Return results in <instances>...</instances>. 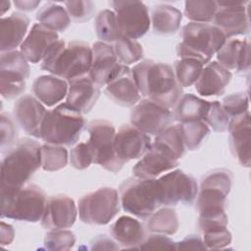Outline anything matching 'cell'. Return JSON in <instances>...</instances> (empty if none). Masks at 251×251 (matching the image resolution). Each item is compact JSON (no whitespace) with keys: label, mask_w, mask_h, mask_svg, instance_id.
Here are the masks:
<instances>
[{"label":"cell","mask_w":251,"mask_h":251,"mask_svg":"<svg viewBox=\"0 0 251 251\" xmlns=\"http://www.w3.org/2000/svg\"><path fill=\"white\" fill-rule=\"evenodd\" d=\"M156 188L160 206L191 205L198 193L195 178L181 170H172L156 178Z\"/></svg>","instance_id":"8fae6325"},{"label":"cell","mask_w":251,"mask_h":251,"mask_svg":"<svg viewBox=\"0 0 251 251\" xmlns=\"http://www.w3.org/2000/svg\"><path fill=\"white\" fill-rule=\"evenodd\" d=\"M13 113L15 120L26 134L40 138V129L47 110L34 95L21 96L14 105Z\"/></svg>","instance_id":"d6986e66"},{"label":"cell","mask_w":251,"mask_h":251,"mask_svg":"<svg viewBox=\"0 0 251 251\" xmlns=\"http://www.w3.org/2000/svg\"><path fill=\"white\" fill-rule=\"evenodd\" d=\"M178 161L167 153L164 149L151 144L147 152L133 166V176L140 178H156L163 173L176 168Z\"/></svg>","instance_id":"603a6c76"},{"label":"cell","mask_w":251,"mask_h":251,"mask_svg":"<svg viewBox=\"0 0 251 251\" xmlns=\"http://www.w3.org/2000/svg\"><path fill=\"white\" fill-rule=\"evenodd\" d=\"M150 136L133 126L124 125L116 131L114 150L125 164L129 160L140 159L151 146Z\"/></svg>","instance_id":"e0dca14e"},{"label":"cell","mask_w":251,"mask_h":251,"mask_svg":"<svg viewBox=\"0 0 251 251\" xmlns=\"http://www.w3.org/2000/svg\"><path fill=\"white\" fill-rule=\"evenodd\" d=\"M203 242L206 246V249H224L231 243V233L226 228L213 230L203 233Z\"/></svg>","instance_id":"7dc6e473"},{"label":"cell","mask_w":251,"mask_h":251,"mask_svg":"<svg viewBox=\"0 0 251 251\" xmlns=\"http://www.w3.org/2000/svg\"><path fill=\"white\" fill-rule=\"evenodd\" d=\"M0 243L1 245H9L12 243L15 237V230L14 227L9 225L1 222V234H0Z\"/></svg>","instance_id":"f5cc1de1"},{"label":"cell","mask_w":251,"mask_h":251,"mask_svg":"<svg viewBox=\"0 0 251 251\" xmlns=\"http://www.w3.org/2000/svg\"><path fill=\"white\" fill-rule=\"evenodd\" d=\"M203 68L204 65L200 61L194 58L182 57L175 61L173 69L177 83L181 87H188L197 81Z\"/></svg>","instance_id":"836d02e7"},{"label":"cell","mask_w":251,"mask_h":251,"mask_svg":"<svg viewBox=\"0 0 251 251\" xmlns=\"http://www.w3.org/2000/svg\"><path fill=\"white\" fill-rule=\"evenodd\" d=\"M112 238L124 248H139L146 237L144 226L129 216L118 218L109 228Z\"/></svg>","instance_id":"4316f807"},{"label":"cell","mask_w":251,"mask_h":251,"mask_svg":"<svg viewBox=\"0 0 251 251\" xmlns=\"http://www.w3.org/2000/svg\"><path fill=\"white\" fill-rule=\"evenodd\" d=\"M229 120L230 118L224 110L221 102H210L208 112L204 119V122L209 126V127H212V129L217 132H225L228 128Z\"/></svg>","instance_id":"b9f144b4"},{"label":"cell","mask_w":251,"mask_h":251,"mask_svg":"<svg viewBox=\"0 0 251 251\" xmlns=\"http://www.w3.org/2000/svg\"><path fill=\"white\" fill-rule=\"evenodd\" d=\"M92 62V48L82 41L59 39L41 63V69L67 81L86 75Z\"/></svg>","instance_id":"3957f363"},{"label":"cell","mask_w":251,"mask_h":251,"mask_svg":"<svg viewBox=\"0 0 251 251\" xmlns=\"http://www.w3.org/2000/svg\"><path fill=\"white\" fill-rule=\"evenodd\" d=\"M105 86V94L120 106L133 107L141 99L131 69L126 65H122L119 72Z\"/></svg>","instance_id":"44dd1931"},{"label":"cell","mask_w":251,"mask_h":251,"mask_svg":"<svg viewBox=\"0 0 251 251\" xmlns=\"http://www.w3.org/2000/svg\"><path fill=\"white\" fill-rule=\"evenodd\" d=\"M181 39L176 45L178 58H194L205 66L211 62L226 38L223 31L212 24L190 22L182 27Z\"/></svg>","instance_id":"5b68a950"},{"label":"cell","mask_w":251,"mask_h":251,"mask_svg":"<svg viewBox=\"0 0 251 251\" xmlns=\"http://www.w3.org/2000/svg\"><path fill=\"white\" fill-rule=\"evenodd\" d=\"M39 143L31 138H21L10 147L1 162V190L18 189L25 185L41 167Z\"/></svg>","instance_id":"7a4b0ae2"},{"label":"cell","mask_w":251,"mask_h":251,"mask_svg":"<svg viewBox=\"0 0 251 251\" xmlns=\"http://www.w3.org/2000/svg\"><path fill=\"white\" fill-rule=\"evenodd\" d=\"M35 18L39 24L56 32L66 30L71 24V18L66 8L55 3H47L42 6Z\"/></svg>","instance_id":"1f68e13d"},{"label":"cell","mask_w":251,"mask_h":251,"mask_svg":"<svg viewBox=\"0 0 251 251\" xmlns=\"http://www.w3.org/2000/svg\"><path fill=\"white\" fill-rule=\"evenodd\" d=\"M66 10L74 22L84 23L89 21L95 13V4L90 0L66 1Z\"/></svg>","instance_id":"7bdbcfd3"},{"label":"cell","mask_w":251,"mask_h":251,"mask_svg":"<svg viewBox=\"0 0 251 251\" xmlns=\"http://www.w3.org/2000/svg\"><path fill=\"white\" fill-rule=\"evenodd\" d=\"M227 130L229 131V147L232 155L242 167L249 168L251 164L250 112L230 118Z\"/></svg>","instance_id":"ffe728a7"},{"label":"cell","mask_w":251,"mask_h":251,"mask_svg":"<svg viewBox=\"0 0 251 251\" xmlns=\"http://www.w3.org/2000/svg\"><path fill=\"white\" fill-rule=\"evenodd\" d=\"M232 74L217 61L209 62L203 68L197 81L194 83L196 91L205 97L222 95L230 82Z\"/></svg>","instance_id":"d4e9b609"},{"label":"cell","mask_w":251,"mask_h":251,"mask_svg":"<svg viewBox=\"0 0 251 251\" xmlns=\"http://www.w3.org/2000/svg\"><path fill=\"white\" fill-rule=\"evenodd\" d=\"M92 62L88 76L98 86L106 85L119 72L122 65L109 43L96 41L92 45Z\"/></svg>","instance_id":"ac0fdd59"},{"label":"cell","mask_w":251,"mask_h":251,"mask_svg":"<svg viewBox=\"0 0 251 251\" xmlns=\"http://www.w3.org/2000/svg\"><path fill=\"white\" fill-rule=\"evenodd\" d=\"M114 50L119 62L123 65H131L143 58L142 45L135 39L122 34L114 42Z\"/></svg>","instance_id":"74e56055"},{"label":"cell","mask_w":251,"mask_h":251,"mask_svg":"<svg viewBox=\"0 0 251 251\" xmlns=\"http://www.w3.org/2000/svg\"><path fill=\"white\" fill-rule=\"evenodd\" d=\"M69 161L71 166L76 170L88 168L93 163V156L87 142L75 144L70 151Z\"/></svg>","instance_id":"bcb514c9"},{"label":"cell","mask_w":251,"mask_h":251,"mask_svg":"<svg viewBox=\"0 0 251 251\" xmlns=\"http://www.w3.org/2000/svg\"><path fill=\"white\" fill-rule=\"evenodd\" d=\"M123 209L139 219H147L159 207L156 178L128 177L120 185Z\"/></svg>","instance_id":"ba28073f"},{"label":"cell","mask_w":251,"mask_h":251,"mask_svg":"<svg viewBox=\"0 0 251 251\" xmlns=\"http://www.w3.org/2000/svg\"><path fill=\"white\" fill-rule=\"evenodd\" d=\"M77 217L76 205L71 197L58 194L47 198L41 226L48 230L66 229L75 223Z\"/></svg>","instance_id":"2e32d148"},{"label":"cell","mask_w":251,"mask_h":251,"mask_svg":"<svg viewBox=\"0 0 251 251\" xmlns=\"http://www.w3.org/2000/svg\"><path fill=\"white\" fill-rule=\"evenodd\" d=\"M75 243L74 232L69 229L49 230L44 237V247L48 250H70Z\"/></svg>","instance_id":"60d3db41"},{"label":"cell","mask_w":251,"mask_h":251,"mask_svg":"<svg viewBox=\"0 0 251 251\" xmlns=\"http://www.w3.org/2000/svg\"><path fill=\"white\" fill-rule=\"evenodd\" d=\"M206 246L201 236L189 234L176 242V250H205Z\"/></svg>","instance_id":"681fc988"},{"label":"cell","mask_w":251,"mask_h":251,"mask_svg":"<svg viewBox=\"0 0 251 251\" xmlns=\"http://www.w3.org/2000/svg\"><path fill=\"white\" fill-rule=\"evenodd\" d=\"M185 148L193 151L200 147L210 133V127L204 121L180 123Z\"/></svg>","instance_id":"f35d334b"},{"label":"cell","mask_w":251,"mask_h":251,"mask_svg":"<svg viewBox=\"0 0 251 251\" xmlns=\"http://www.w3.org/2000/svg\"><path fill=\"white\" fill-rule=\"evenodd\" d=\"M179 226L176 211L169 206L154 211L146 222V229L152 233L175 234Z\"/></svg>","instance_id":"4dcf8cb0"},{"label":"cell","mask_w":251,"mask_h":251,"mask_svg":"<svg viewBox=\"0 0 251 251\" xmlns=\"http://www.w3.org/2000/svg\"><path fill=\"white\" fill-rule=\"evenodd\" d=\"M86 126L82 114L67 103H62L47 111L43 120L40 138L49 144L73 146Z\"/></svg>","instance_id":"277c9868"},{"label":"cell","mask_w":251,"mask_h":251,"mask_svg":"<svg viewBox=\"0 0 251 251\" xmlns=\"http://www.w3.org/2000/svg\"><path fill=\"white\" fill-rule=\"evenodd\" d=\"M68 88L67 80L53 75L37 76L31 87L33 95L47 107L61 102L67 96Z\"/></svg>","instance_id":"83f0119b"},{"label":"cell","mask_w":251,"mask_h":251,"mask_svg":"<svg viewBox=\"0 0 251 251\" xmlns=\"http://www.w3.org/2000/svg\"><path fill=\"white\" fill-rule=\"evenodd\" d=\"M244 39L239 38H227L222 45V47L216 53L217 62L227 69L235 70L240 58V52Z\"/></svg>","instance_id":"ab89813d"},{"label":"cell","mask_w":251,"mask_h":251,"mask_svg":"<svg viewBox=\"0 0 251 251\" xmlns=\"http://www.w3.org/2000/svg\"><path fill=\"white\" fill-rule=\"evenodd\" d=\"M155 145L164 149L172 157L178 161L185 153V145L182 137L180 124L171 125L156 135L153 142Z\"/></svg>","instance_id":"d6a6232c"},{"label":"cell","mask_w":251,"mask_h":251,"mask_svg":"<svg viewBox=\"0 0 251 251\" xmlns=\"http://www.w3.org/2000/svg\"><path fill=\"white\" fill-rule=\"evenodd\" d=\"M21 51L1 52L0 56V92L5 99H14L25 90V80L30 69Z\"/></svg>","instance_id":"7c38bea8"},{"label":"cell","mask_w":251,"mask_h":251,"mask_svg":"<svg viewBox=\"0 0 251 251\" xmlns=\"http://www.w3.org/2000/svg\"><path fill=\"white\" fill-rule=\"evenodd\" d=\"M217 4L218 11L213 23L226 39L249 32V1H217Z\"/></svg>","instance_id":"9a60e30c"},{"label":"cell","mask_w":251,"mask_h":251,"mask_svg":"<svg viewBox=\"0 0 251 251\" xmlns=\"http://www.w3.org/2000/svg\"><path fill=\"white\" fill-rule=\"evenodd\" d=\"M119 192L113 187H101L83 195L78 200V216L88 225L104 226L109 224L120 212Z\"/></svg>","instance_id":"9c48e42d"},{"label":"cell","mask_w":251,"mask_h":251,"mask_svg":"<svg viewBox=\"0 0 251 251\" xmlns=\"http://www.w3.org/2000/svg\"><path fill=\"white\" fill-rule=\"evenodd\" d=\"M68 83L66 103L81 114L90 112L100 96L99 86L88 75L74 78Z\"/></svg>","instance_id":"cb8c5ba5"},{"label":"cell","mask_w":251,"mask_h":251,"mask_svg":"<svg viewBox=\"0 0 251 251\" xmlns=\"http://www.w3.org/2000/svg\"><path fill=\"white\" fill-rule=\"evenodd\" d=\"M86 129L89 134L87 144L92 152L93 163L109 172H120L125 163L117 157L114 150L116 128L113 124L106 120H94L87 125Z\"/></svg>","instance_id":"30bf717a"},{"label":"cell","mask_w":251,"mask_h":251,"mask_svg":"<svg viewBox=\"0 0 251 251\" xmlns=\"http://www.w3.org/2000/svg\"><path fill=\"white\" fill-rule=\"evenodd\" d=\"M13 3L16 6V8L20 11L31 12L38 7V5L40 4V1H38V0H16Z\"/></svg>","instance_id":"db71d44e"},{"label":"cell","mask_w":251,"mask_h":251,"mask_svg":"<svg viewBox=\"0 0 251 251\" xmlns=\"http://www.w3.org/2000/svg\"><path fill=\"white\" fill-rule=\"evenodd\" d=\"M210 102L191 93L182 94L176 104L174 118L180 122L204 121Z\"/></svg>","instance_id":"f546056e"},{"label":"cell","mask_w":251,"mask_h":251,"mask_svg":"<svg viewBox=\"0 0 251 251\" xmlns=\"http://www.w3.org/2000/svg\"><path fill=\"white\" fill-rule=\"evenodd\" d=\"M29 23V18L20 12H14L8 17H2L0 23L1 52L16 50L23 43Z\"/></svg>","instance_id":"484cf974"},{"label":"cell","mask_w":251,"mask_h":251,"mask_svg":"<svg viewBox=\"0 0 251 251\" xmlns=\"http://www.w3.org/2000/svg\"><path fill=\"white\" fill-rule=\"evenodd\" d=\"M138 249H168L176 250V242L162 233H151L146 236Z\"/></svg>","instance_id":"c3c4849f"},{"label":"cell","mask_w":251,"mask_h":251,"mask_svg":"<svg viewBox=\"0 0 251 251\" xmlns=\"http://www.w3.org/2000/svg\"><path fill=\"white\" fill-rule=\"evenodd\" d=\"M250 42L247 38L243 40L241 52H240V58L237 64V67L235 71L239 74H245L250 71Z\"/></svg>","instance_id":"816d5d0a"},{"label":"cell","mask_w":251,"mask_h":251,"mask_svg":"<svg viewBox=\"0 0 251 251\" xmlns=\"http://www.w3.org/2000/svg\"><path fill=\"white\" fill-rule=\"evenodd\" d=\"M132 75L141 96L168 108L176 106L182 95L172 66L153 60H143L132 69Z\"/></svg>","instance_id":"6da1fadb"},{"label":"cell","mask_w":251,"mask_h":251,"mask_svg":"<svg viewBox=\"0 0 251 251\" xmlns=\"http://www.w3.org/2000/svg\"><path fill=\"white\" fill-rule=\"evenodd\" d=\"M59 40L56 31L49 29L41 24H34L21 44V52L25 58L36 64L46 57L52 46Z\"/></svg>","instance_id":"7402d4cb"},{"label":"cell","mask_w":251,"mask_h":251,"mask_svg":"<svg viewBox=\"0 0 251 251\" xmlns=\"http://www.w3.org/2000/svg\"><path fill=\"white\" fill-rule=\"evenodd\" d=\"M173 121L174 115L170 108L148 98L140 99L130 111L131 126L148 135L159 134Z\"/></svg>","instance_id":"4fadbf2b"},{"label":"cell","mask_w":251,"mask_h":251,"mask_svg":"<svg viewBox=\"0 0 251 251\" xmlns=\"http://www.w3.org/2000/svg\"><path fill=\"white\" fill-rule=\"evenodd\" d=\"M232 184V174L226 169H215L206 174L198 187L196 210L199 217L226 213V198Z\"/></svg>","instance_id":"52a82bcc"},{"label":"cell","mask_w":251,"mask_h":251,"mask_svg":"<svg viewBox=\"0 0 251 251\" xmlns=\"http://www.w3.org/2000/svg\"><path fill=\"white\" fill-rule=\"evenodd\" d=\"M11 7V2L10 1H2L1 3V16H3L7 11H9Z\"/></svg>","instance_id":"11a10c76"},{"label":"cell","mask_w":251,"mask_h":251,"mask_svg":"<svg viewBox=\"0 0 251 251\" xmlns=\"http://www.w3.org/2000/svg\"><path fill=\"white\" fill-rule=\"evenodd\" d=\"M46 201L45 192L34 183L18 189L1 190V218L36 223L41 221Z\"/></svg>","instance_id":"8992f818"},{"label":"cell","mask_w":251,"mask_h":251,"mask_svg":"<svg viewBox=\"0 0 251 251\" xmlns=\"http://www.w3.org/2000/svg\"><path fill=\"white\" fill-rule=\"evenodd\" d=\"M91 250H118L120 249L119 244L111 237L105 234H100L92 239L90 243Z\"/></svg>","instance_id":"f907efd6"},{"label":"cell","mask_w":251,"mask_h":251,"mask_svg":"<svg viewBox=\"0 0 251 251\" xmlns=\"http://www.w3.org/2000/svg\"><path fill=\"white\" fill-rule=\"evenodd\" d=\"M1 124H0V133H1V142L0 147L4 152L12 147L18 140V127L14 119L6 113L0 115Z\"/></svg>","instance_id":"f6af8a7d"},{"label":"cell","mask_w":251,"mask_h":251,"mask_svg":"<svg viewBox=\"0 0 251 251\" xmlns=\"http://www.w3.org/2000/svg\"><path fill=\"white\" fill-rule=\"evenodd\" d=\"M95 31L100 41L105 43L115 42L123 34L114 11L105 9L98 13L95 18Z\"/></svg>","instance_id":"e575fe53"},{"label":"cell","mask_w":251,"mask_h":251,"mask_svg":"<svg viewBox=\"0 0 251 251\" xmlns=\"http://www.w3.org/2000/svg\"><path fill=\"white\" fill-rule=\"evenodd\" d=\"M40 160L44 171L56 172L67 166L69 153L65 146L45 143L40 147Z\"/></svg>","instance_id":"d590c367"},{"label":"cell","mask_w":251,"mask_h":251,"mask_svg":"<svg viewBox=\"0 0 251 251\" xmlns=\"http://www.w3.org/2000/svg\"><path fill=\"white\" fill-rule=\"evenodd\" d=\"M222 106L229 118L236 117L249 111V96L246 92H237L226 96Z\"/></svg>","instance_id":"ee69618b"},{"label":"cell","mask_w":251,"mask_h":251,"mask_svg":"<svg viewBox=\"0 0 251 251\" xmlns=\"http://www.w3.org/2000/svg\"><path fill=\"white\" fill-rule=\"evenodd\" d=\"M111 5L123 34L136 40L147 33L151 21L148 8L143 2L117 0L112 1Z\"/></svg>","instance_id":"5bb4252c"},{"label":"cell","mask_w":251,"mask_h":251,"mask_svg":"<svg viewBox=\"0 0 251 251\" xmlns=\"http://www.w3.org/2000/svg\"><path fill=\"white\" fill-rule=\"evenodd\" d=\"M181 20V12L177 8L167 4L154 6L150 16L154 32L161 35L176 33L180 27Z\"/></svg>","instance_id":"f1b7e54d"},{"label":"cell","mask_w":251,"mask_h":251,"mask_svg":"<svg viewBox=\"0 0 251 251\" xmlns=\"http://www.w3.org/2000/svg\"><path fill=\"white\" fill-rule=\"evenodd\" d=\"M218 11L217 1L196 0L185 1L184 16L193 23L210 24Z\"/></svg>","instance_id":"8d00e7d4"}]
</instances>
